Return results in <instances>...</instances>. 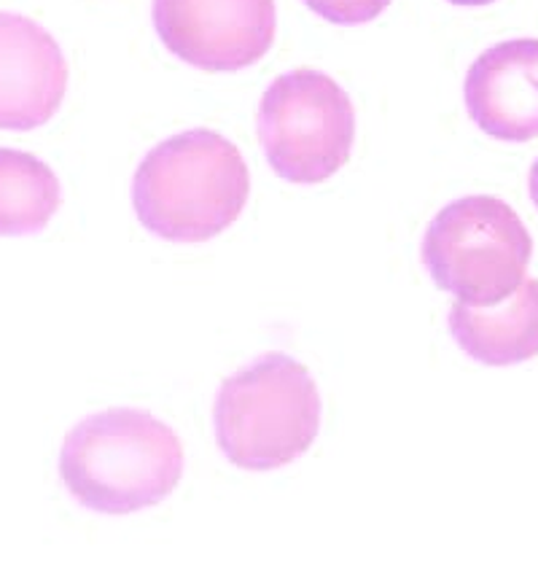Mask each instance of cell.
Returning a JSON list of instances; mask_svg holds the SVG:
<instances>
[{
    "label": "cell",
    "instance_id": "cell-1",
    "mask_svg": "<svg viewBox=\"0 0 538 568\" xmlns=\"http://www.w3.org/2000/svg\"><path fill=\"white\" fill-rule=\"evenodd\" d=\"M183 445L168 423L145 409L90 415L65 437L60 475L79 504L100 515H132L179 488Z\"/></svg>",
    "mask_w": 538,
    "mask_h": 568
},
{
    "label": "cell",
    "instance_id": "cell-2",
    "mask_svg": "<svg viewBox=\"0 0 538 568\" xmlns=\"http://www.w3.org/2000/svg\"><path fill=\"white\" fill-rule=\"evenodd\" d=\"M251 194L243 154L211 130L168 138L145 154L132 181V205L151 235L205 243L230 230Z\"/></svg>",
    "mask_w": 538,
    "mask_h": 568
},
{
    "label": "cell",
    "instance_id": "cell-3",
    "mask_svg": "<svg viewBox=\"0 0 538 568\" xmlns=\"http://www.w3.org/2000/svg\"><path fill=\"white\" fill-rule=\"evenodd\" d=\"M213 420L221 453L234 466L281 469L305 456L318 437V385L305 364L286 353H267L224 381Z\"/></svg>",
    "mask_w": 538,
    "mask_h": 568
},
{
    "label": "cell",
    "instance_id": "cell-4",
    "mask_svg": "<svg viewBox=\"0 0 538 568\" xmlns=\"http://www.w3.org/2000/svg\"><path fill=\"white\" fill-rule=\"evenodd\" d=\"M534 240L504 200L449 202L423 237V264L441 292L471 307H490L515 292L528 273Z\"/></svg>",
    "mask_w": 538,
    "mask_h": 568
},
{
    "label": "cell",
    "instance_id": "cell-5",
    "mask_svg": "<svg viewBox=\"0 0 538 568\" xmlns=\"http://www.w3.org/2000/svg\"><path fill=\"white\" fill-rule=\"evenodd\" d=\"M258 141L281 179L321 184L351 160L356 111L332 75L300 68L277 75L258 103Z\"/></svg>",
    "mask_w": 538,
    "mask_h": 568
},
{
    "label": "cell",
    "instance_id": "cell-6",
    "mask_svg": "<svg viewBox=\"0 0 538 568\" xmlns=\"http://www.w3.org/2000/svg\"><path fill=\"white\" fill-rule=\"evenodd\" d=\"M156 36L200 71L230 73L262 60L275 41V0H154Z\"/></svg>",
    "mask_w": 538,
    "mask_h": 568
},
{
    "label": "cell",
    "instance_id": "cell-7",
    "mask_svg": "<svg viewBox=\"0 0 538 568\" xmlns=\"http://www.w3.org/2000/svg\"><path fill=\"white\" fill-rule=\"evenodd\" d=\"M65 90L60 43L33 19L0 11V130L43 128L60 111Z\"/></svg>",
    "mask_w": 538,
    "mask_h": 568
},
{
    "label": "cell",
    "instance_id": "cell-8",
    "mask_svg": "<svg viewBox=\"0 0 538 568\" xmlns=\"http://www.w3.org/2000/svg\"><path fill=\"white\" fill-rule=\"evenodd\" d=\"M468 116L498 141L538 138V41L520 38L487 49L468 68Z\"/></svg>",
    "mask_w": 538,
    "mask_h": 568
},
{
    "label": "cell",
    "instance_id": "cell-9",
    "mask_svg": "<svg viewBox=\"0 0 538 568\" xmlns=\"http://www.w3.org/2000/svg\"><path fill=\"white\" fill-rule=\"evenodd\" d=\"M449 332L468 356L487 367H509L538 356V281L525 277L490 307L455 302Z\"/></svg>",
    "mask_w": 538,
    "mask_h": 568
},
{
    "label": "cell",
    "instance_id": "cell-10",
    "mask_svg": "<svg viewBox=\"0 0 538 568\" xmlns=\"http://www.w3.org/2000/svg\"><path fill=\"white\" fill-rule=\"evenodd\" d=\"M54 170L28 151L0 149V237L41 232L60 211Z\"/></svg>",
    "mask_w": 538,
    "mask_h": 568
},
{
    "label": "cell",
    "instance_id": "cell-11",
    "mask_svg": "<svg viewBox=\"0 0 538 568\" xmlns=\"http://www.w3.org/2000/svg\"><path fill=\"white\" fill-rule=\"evenodd\" d=\"M309 11L334 24H364L383 14L390 0H302Z\"/></svg>",
    "mask_w": 538,
    "mask_h": 568
},
{
    "label": "cell",
    "instance_id": "cell-12",
    "mask_svg": "<svg viewBox=\"0 0 538 568\" xmlns=\"http://www.w3.org/2000/svg\"><path fill=\"white\" fill-rule=\"evenodd\" d=\"M530 197H534L536 207H538V160H536L534 170H530Z\"/></svg>",
    "mask_w": 538,
    "mask_h": 568
},
{
    "label": "cell",
    "instance_id": "cell-13",
    "mask_svg": "<svg viewBox=\"0 0 538 568\" xmlns=\"http://www.w3.org/2000/svg\"><path fill=\"white\" fill-rule=\"evenodd\" d=\"M449 3H455V6H487V3H493V0H449Z\"/></svg>",
    "mask_w": 538,
    "mask_h": 568
}]
</instances>
